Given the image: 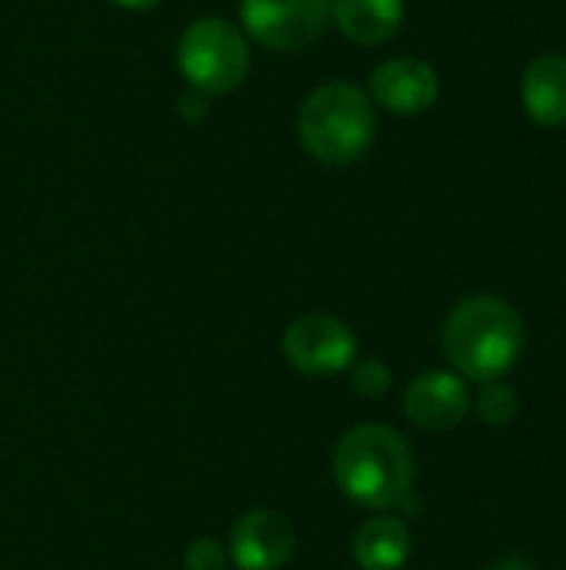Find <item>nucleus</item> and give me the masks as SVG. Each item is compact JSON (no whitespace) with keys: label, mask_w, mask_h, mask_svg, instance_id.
Returning a JSON list of instances; mask_svg holds the SVG:
<instances>
[{"label":"nucleus","mask_w":566,"mask_h":570,"mask_svg":"<svg viewBox=\"0 0 566 570\" xmlns=\"http://www.w3.org/2000/svg\"><path fill=\"white\" fill-rule=\"evenodd\" d=\"M440 344L460 377L490 384L520 361L524 321L504 297L477 294L450 311Z\"/></svg>","instance_id":"obj_1"},{"label":"nucleus","mask_w":566,"mask_h":570,"mask_svg":"<svg viewBox=\"0 0 566 570\" xmlns=\"http://www.w3.org/2000/svg\"><path fill=\"white\" fill-rule=\"evenodd\" d=\"M334 478L344 498L360 508H400L417 478L410 444L387 424H360L347 431L334 451Z\"/></svg>","instance_id":"obj_2"},{"label":"nucleus","mask_w":566,"mask_h":570,"mask_svg":"<svg viewBox=\"0 0 566 570\" xmlns=\"http://www.w3.org/2000/svg\"><path fill=\"white\" fill-rule=\"evenodd\" d=\"M377 134L374 100L347 80L320 83L307 94L297 114V137L304 150L330 167H347L364 157Z\"/></svg>","instance_id":"obj_3"},{"label":"nucleus","mask_w":566,"mask_h":570,"mask_svg":"<svg viewBox=\"0 0 566 570\" xmlns=\"http://www.w3.org/2000/svg\"><path fill=\"white\" fill-rule=\"evenodd\" d=\"M177 67L200 94H230L247 80L250 43L237 23L224 17H200L180 33Z\"/></svg>","instance_id":"obj_4"},{"label":"nucleus","mask_w":566,"mask_h":570,"mask_svg":"<svg viewBox=\"0 0 566 570\" xmlns=\"http://www.w3.org/2000/svg\"><path fill=\"white\" fill-rule=\"evenodd\" d=\"M330 10L334 0H240V23L260 47L294 53L324 37Z\"/></svg>","instance_id":"obj_5"},{"label":"nucleus","mask_w":566,"mask_h":570,"mask_svg":"<svg viewBox=\"0 0 566 570\" xmlns=\"http://www.w3.org/2000/svg\"><path fill=\"white\" fill-rule=\"evenodd\" d=\"M284 354L297 371L310 377H330L357 361V337L334 314H304L287 327Z\"/></svg>","instance_id":"obj_6"},{"label":"nucleus","mask_w":566,"mask_h":570,"mask_svg":"<svg viewBox=\"0 0 566 570\" xmlns=\"http://www.w3.org/2000/svg\"><path fill=\"white\" fill-rule=\"evenodd\" d=\"M367 97L390 114L417 117L437 104L440 77L420 57H390L370 73V94Z\"/></svg>","instance_id":"obj_7"},{"label":"nucleus","mask_w":566,"mask_h":570,"mask_svg":"<svg viewBox=\"0 0 566 570\" xmlns=\"http://www.w3.org/2000/svg\"><path fill=\"white\" fill-rule=\"evenodd\" d=\"M297 551L294 524L270 508L247 511L230 534V561L240 570H280Z\"/></svg>","instance_id":"obj_8"},{"label":"nucleus","mask_w":566,"mask_h":570,"mask_svg":"<svg viewBox=\"0 0 566 570\" xmlns=\"http://www.w3.org/2000/svg\"><path fill=\"white\" fill-rule=\"evenodd\" d=\"M470 411V394L460 374L450 371H424L407 384L404 394V414L414 428L444 434L454 431Z\"/></svg>","instance_id":"obj_9"},{"label":"nucleus","mask_w":566,"mask_h":570,"mask_svg":"<svg viewBox=\"0 0 566 570\" xmlns=\"http://www.w3.org/2000/svg\"><path fill=\"white\" fill-rule=\"evenodd\" d=\"M520 100L534 124L564 127L566 124V57L540 53L530 60L520 80Z\"/></svg>","instance_id":"obj_10"},{"label":"nucleus","mask_w":566,"mask_h":570,"mask_svg":"<svg viewBox=\"0 0 566 570\" xmlns=\"http://www.w3.org/2000/svg\"><path fill=\"white\" fill-rule=\"evenodd\" d=\"M404 13V0H334L330 20L347 40L377 47L400 33Z\"/></svg>","instance_id":"obj_11"},{"label":"nucleus","mask_w":566,"mask_h":570,"mask_svg":"<svg viewBox=\"0 0 566 570\" xmlns=\"http://www.w3.org/2000/svg\"><path fill=\"white\" fill-rule=\"evenodd\" d=\"M360 570H400L410 561V528L400 518H370L354 534Z\"/></svg>","instance_id":"obj_12"},{"label":"nucleus","mask_w":566,"mask_h":570,"mask_svg":"<svg viewBox=\"0 0 566 570\" xmlns=\"http://www.w3.org/2000/svg\"><path fill=\"white\" fill-rule=\"evenodd\" d=\"M477 417L490 428H504L517 417L520 411V401H517V391L504 381H490L484 384V391L477 394Z\"/></svg>","instance_id":"obj_13"},{"label":"nucleus","mask_w":566,"mask_h":570,"mask_svg":"<svg viewBox=\"0 0 566 570\" xmlns=\"http://www.w3.org/2000/svg\"><path fill=\"white\" fill-rule=\"evenodd\" d=\"M350 377H354V391L364 394V397H384L390 391V384H394V371L380 357L354 361Z\"/></svg>","instance_id":"obj_14"},{"label":"nucleus","mask_w":566,"mask_h":570,"mask_svg":"<svg viewBox=\"0 0 566 570\" xmlns=\"http://www.w3.org/2000/svg\"><path fill=\"white\" fill-rule=\"evenodd\" d=\"M227 561H230V554H227L214 538L193 541L190 551H187V558H183L187 570H224L227 568Z\"/></svg>","instance_id":"obj_15"},{"label":"nucleus","mask_w":566,"mask_h":570,"mask_svg":"<svg viewBox=\"0 0 566 570\" xmlns=\"http://www.w3.org/2000/svg\"><path fill=\"white\" fill-rule=\"evenodd\" d=\"M490 570H537V564L530 558H520V554H510V558H500Z\"/></svg>","instance_id":"obj_16"},{"label":"nucleus","mask_w":566,"mask_h":570,"mask_svg":"<svg viewBox=\"0 0 566 570\" xmlns=\"http://www.w3.org/2000/svg\"><path fill=\"white\" fill-rule=\"evenodd\" d=\"M110 3H117V7H123V10H153V7H160L163 0H110Z\"/></svg>","instance_id":"obj_17"}]
</instances>
